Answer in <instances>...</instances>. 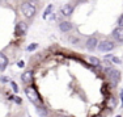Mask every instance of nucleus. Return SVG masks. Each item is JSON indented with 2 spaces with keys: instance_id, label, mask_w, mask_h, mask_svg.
I'll return each mask as SVG.
<instances>
[{
  "instance_id": "23",
  "label": "nucleus",
  "mask_w": 123,
  "mask_h": 117,
  "mask_svg": "<svg viewBox=\"0 0 123 117\" xmlns=\"http://www.w3.org/2000/svg\"><path fill=\"white\" fill-rule=\"evenodd\" d=\"M115 117H122V116H115Z\"/></svg>"
},
{
  "instance_id": "13",
  "label": "nucleus",
  "mask_w": 123,
  "mask_h": 117,
  "mask_svg": "<svg viewBox=\"0 0 123 117\" xmlns=\"http://www.w3.org/2000/svg\"><path fill=\"white\" fill-rule=\"evenodd\" d=\"M89 62L92 63L93 66H96V67H98L99 65H101V63H99V61L96 57H89Z\"/></svg>"
},
{
  "instance_id": "14",
  "label": "nucleus",
  "mask_w": 123,
  "mask_h": 117,
  "mask_svg": "<svg viewBox=\"0 0 123 117\" xmlns=\"http://www.w3.org/2000/svg\"><path fill=\"white\" fill-rule=\"evenodd\" d=\"M107 58H109V59H110L113 63H117V65H121V63H122V61L119 59V58L114 57V55H107Z\"/></svg>"
},
{
  "instance_id": "6",
  "label": "nucleus",
  "mask_w": 123,
  "mask_h": 117,
  "mask_svg": "<svg viewBox=\"0 0 123 117\" xmlns=\"http://www.w3.org/2000/svg\"><path fill=\"white\" fill-rule=\"evenodd\" d=\"M85 46H86V49L89 51H93L98 46V41L96 37H89V38L86 40V43H85Z\"/></svg>"
},
{
  "instance_id": "18",
  "label": "nucleus",
  "mask_w": 123,
  "mask_h": 117,
  "mask_svg": "<svg viewBox=\"0 0 123 117\" xmlns=\"http://www.w3.org/2000/svg\"><path fill=\"white\" fill-rule=\"evenodd\" d=\"M14 101H16V104H20V105L22 104V99L18 97V96H16V97H14Z\"/></svg>"
},
{
  "instance_id": "9",
  "label": "nucleus",
  "mask_w": 123,
  "mask_h": 117,
  "mask_svg": "<svg viewBox=\"0 0 123 117\" xmlns=\"http://www.w3.org/2000/svg\"><path fill=\"white\" fill-rule=\"evenodd\" d=\"M59 29L62 32H69L72 29V22H69V21L60 22V24H59Z\"/></svg>"
},
{
  "instance_id": "3",
  "label": "nucleus",
  "mask_w": 123,
  "mask_h": 117,
  "mask_svg": "<svg viewBox=\"0 0 123 117\" xmlns=\"http://www.w3.org/2000/svg\"><path fill=\"white\" fill-rule=\"evenodd\" d=\"M105 72H106L107 78H109L114 84L119 83V80H121V72H119L118 70L113 69V67H106V69H105Z\"/></svg>"
},
{
  "instance_id": "24",
  "label": "nucleus",
  "mask_w": 123,
  "mask_h": 117,
  "mask_svg": "<svg viewBox=\"0 0 123 117\" xmlns=\"http://www.w3.org/2000/svg\"><path fill=\"white\" fill-rule=\"evenodd\" d=\"M62 117H67V116H62Z\"/></svg>"
},
{
  "instance_id": "4",
  "label": "nucleus",
  "mask_w": 123,
  "mask_h": 117,
  "mask_svg": "<svg viewBox=\"0 0 123 117\" xmlns=\"http://www.w3.org/2000/svg\"><path fill=\"white\" fill-rule=\"evenodd\" d=\"M114 42L113 41H109V40H104L98 43V50L102 51V53H106V51H111L114 49Z\"/></svg>"
},
{
  "instance_id": "1",
  "label": "nucleus",
  "mask_w": 123,
  "mask_h": 117,
  "mask_svg": "<svg viewBox=\"0 0 123 117\" xmlns=\"http://www.w3.org/2000/svg\"><path fill=\"white\" fill-rule=\"evenodd\" d=\"M25 95L28 96V99L31 101L34 105H42V99H41L39 93L37 92V89L34 87H26L25 88Z\"/></svg>"
},
{
  "instance_id": "21",
  "label": "nucleus",
  "mask_w": 123,
  "mask_h": 117,
  "mask_svg": "<svg viewBox=\"0 0 123 117\" xmlns=\"http://www.w3.org/2000/svg\"><path fill=\"white\" fill-rule=\"evenodd\" d=\"M121 100H122V107H123V89L121 91Z\"/></svg>"
},
{
  "instance_id": "22",
  "label": "nucleus",
  "mask_w": 123,
  "mask_h": 117,
  "mask_svg": "<svg viewBox=\"0 0 123 117\" xmlns=\"http://www.w3.org/2000/svg\"><path fill=\"white\" fill-rule=\"evenodd\" d=\"M0 1H7V0H0Z\"/></svg>"
},
{
  "instance_id": "17",
  "label": "nucleus",
  "mask_w": 123,
  "mask_h": 117,
  "mask_svg": "<svg viewBox=\"0 0 123 117\" xmlns=\"http://www.w3.org/2000/svg\"><path fill=\"white\" fill-rule=\"evenodd\" d=\"M11 86H12V89H13V92H18V86H17L14 82H11Z\"/></svg>"
},
{
  "instance_id": "7",
  "label": "nucleus",
  "mask_w": 123,
  "mask_h": 117,
  "mask_svg": "<svg viewBox=\"0 0 123 117\" xmlns=\"http://www.w3.org/2000/svg\"><path fill=\"white\" fill-rule=\"evenodd\" d=\"M113 36H114V38H115V41L123 42V28H121V26L115 28L113 30Z\"/></svg>"
},
{
  "instance_id": "5",
  "label": "nucleus",
  "mask_w": 123,
  "mask_h": 117,
  "mask_svg": "<svg viewBox=\"0 0 123 117\" xmlns=\"http://www.w3.org/2000/svg\"><path fill=\"white\" fill-rule=\"evenodd\" d=\"M26 32H28V25H26V22L20 21L18 24L16 25V28H14V34H16V36H18V37L25 36Z\"/></svg>"
},
{
  "instance_id": "8",
  "label": "nucleus",
  "mask_w": 123,
  "mask_h": 117,
  "mask_svg": "<svg viewBox=\"0 0 123 117\" xmlns=\"http://www.w3.org/2000/svg\"><path fill=\"white\" fill-rule=\"evenodd\" d=\"M60 12H62L63 16H71L72 12H74V7H72V5H69V4H66V5H63V7H62Z\"/></svg>"
},
{
  "instance_id": "20",
  "label": "nucleus",
  "mask_w": 123,
  "mask_h": 117,
  "mask_svg": "<svg viewBox=\"0 0 123 117\" xmlns=\"http://www.w3.org/2000/svg\"><path fill=\"white\" fill-rule=\"evenodd\" d=\"M24 65H25V63L22 62V61H20V62L17 63V66H18V67H24Z\"/></svg>"
},
{
  "instance_id": "10",
  "label": "nucleus",
  "mask_w": 123,
  "mask_h": 117,
  "mask_svg": "<svg viewBox=\"0 0 123 117\" xmlns=\"http://www.w3.org/2000/svg\"><path fill=\"white\" fill-rule=\"evenodd\" d=\"M21 78H22V82H24L25 84L30 83L31 79H33V71H25L24 74H22Z\"/></svg>"
},
{
  "instance_id": "19",
  "label": "nucleus",
  "mask_w": 123,
  "mask_h": 117,
  "mask_svg": "<svg viewBox=\"0 0 123 117\" xmlns=\"http://www.w3.org/2000/svg\"><path fill=\"white\" fill-rule=\"evenodd\" d=\"M118 25L121 26V28H123V14H122V16L118 19Z\"/></svg>"
},
{
  "instance_id": "11",
  "label": "nucleus",
  "mask_w": 123,
  "mask_h": 117,
  "mask_svg": "<svg viewBox=\"0 0 123 117\" xmlns=\"http://www.w3.org/2000/svg\"><path fill=\"white\" fill-rule=\"evenodd\" d=\"M8 66V58L5 57V54L0 53V70H4Z\"/></svg>"
},
{
  "instance_id": "12",
  "label": "nucleus",
  "mask_w": 123,
  "mask_h": 117,
  "mask_svg": "<svg viewBox=\"0 0 123 117\" xmlns=\"http://www.w3.org/2000/svg\"><path fill=\"white\" fill-rule=\"evenodd\" d=\"M37 112H38V115H39L41 117H46V116L49 115L47 109H46L43 105H38V107H37Z\"/></svg>"
},
{
  "instance_id": "2",
  "label": "nucleus",
  "mask_w": 123,
  "mask_h": 117,
  "mask_svg": "<svg viewBox=\"0 0 123 117\" xmlns=\"http://www.w3.org/2000/svg\"><path fill=\"white\" fill-rule=\"evenodd\" d=\"M21 12L25 17H29V19H30V17H33L34 14L37 13V8L31 1H24L21 4Z\"/></svg>"
},
{
  "instance_id": "16",
  "label": "nucleus",
  "mask_w": 123,
  "mask_h": 117,
  "mask_svg": "<svg viewBox=\"0 0 123 117\" xmlns=\"http://www.w3.org/2000/svg\"><path fill=\"white\" fill-rule=\"evenodd\" d=\"M37 48H38V43H30L26 50H28V51H33V50H36Z\"/></svg>"
},
{
  "instance_id": "15",
  "label": "nucleus",
  "mask_w": 123,
  "mask_h": 117,
  "mask_svg": "<svg viewBox=\"0 0 123 117\" xmlns=\"http://www.w3.org/2000/svg\"><path fill=\"white\" fill-rule=\"evenodd\" d=\"M52 8H54V7H52V4H50V5H49V7H47V8H46V11H45V13H43V19H46V17H47V16H49V14H50V12H51V11H52Z\"/></svg>"
}]
</instances>
